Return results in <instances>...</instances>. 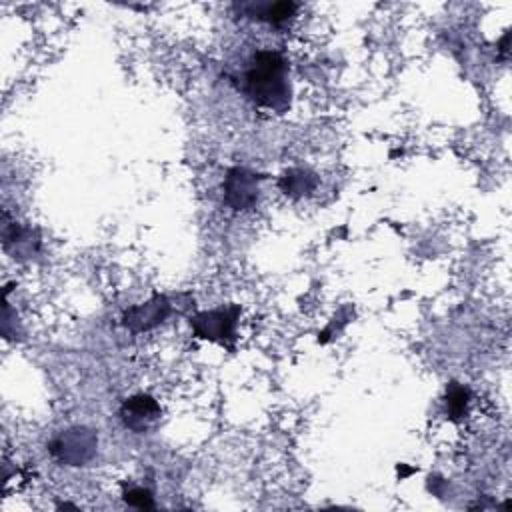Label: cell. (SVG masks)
I'll list each match as a JSON object with an SVG mask.
<instances>
[{
	"label": "cell",
	"mask_w": 512,
	"mask_h": 512,
	"mask_svg": "<svg viewBox=\"0 0 512 512\" xmlns=\"http://www.w3.org/2000/svg\"><path fill=\"white\" fill-rule=\"evenodd\" d=\"M240 90L260 108L284 114L290 108L288 60L276 50H258L250 56L240 76Z\"/></svg>",
	"instance_id": "1"
},
{
	"label": "cell",
	"mask_w": 512,
	"mask_h": 512,
	"mask_svg": "<svg viewBox=\"0 0 512 512\" xmlns=\"http://www.w3.org/2000/svg\"><path fill=\"white\" fill-rule=\"evenodd\" d=\"M98 434L88 426H70L48 442L50 456L64 466H86L94 460Z\"/></svg>",
	"instance_id": "2"
},
{
	"label": "cell",
	"mask_w": 512,
	"mask_h": 512,
	"mask_svg": "<svg viewBox=\"0 0 512 512\" xmlns=\"http://www.w3.org/2000/svg\"><path fill=\"white\" fill-rule=\"evenodd\" d=\"M240 316V306L230 304L216 310H206L190 316V326L196 338L218 342L226 348H234L236 322Z\"/></svg>",
	"instance_id": "3"
},
{
	"label": "cell",
	"mask_w": 512,
	"mask_h": 512,
	"mask_svg": "<svg viewBox=\"0 0 512 512\" xmlns=\"http://www.w3.org/2000/svg\"><path fill=\"white\" fill-rule=\"evenodd\" d=\"M262 174L244 168V166H234L226 172L224 182H222V192H224V204L232 208L234 212H246L252 210L258 204L260 198V182Z\"/></svg>",
	"instance_id": "4"
},
{
	"label": "cell",
	"mask_w": 512,
	"mask_h": 512,
	"mask_svg": "<svg viewBox=\"0 0 512 512\" xmlns=\"http://www.w3.org/2000/svg\"><path fill=\"white\" fill-rule=\"evenodd\" d=\"M118 416L124 428L132 430L134 434H144L156 428V424L160 422L162 410H160V404L150 394H134L122 402Z\"/></svg>",
	"instance_id": "5"
},
{
	"label": "cell",
	"mask_w": 512,
	"mask_h": 512,
	"mask_svg": "<svg viewBox=\"0 0 512 512\" xmlns=\"http://www.w3.org/2000/svg\"><path fill=\"white\" fill-rule=\"evenodd\" d=\"M172 312V304L168 300V296L164 294H154L150 300H146L144 304H136V306H130L124 316H122V324L134 332V334H140V332H146V330H152L156 328L158 324H162L168 314Z\"/></svg>",
	"instance_id": "6"
},
{
	"label": "cell",
	"mask_w": 512,
	"mask_h": 512,
	"mask_svg": "<svg viewBox=\"0 0 512 512\" xmlns=\"http://www.w3.org/2000/svg\"><path fill=\"white\" fill-rule=\"evenodd\" d=\"M2 244H4V250L20 262L34 258L40 252L38 232L30 226H22L18 222H4Z\"/></svg>",
	"instance_id": "7"
},
{
	"label": "cell",
	"mask_w": 512,
	"mask_h": 512,
	"mask_svg": "<svg viewBox=\"0 0 512 512\" xmlns=\"http://www.w3.org/2000/svg\"><path fill=\"white\" fill-rule=\"evenodd\" d=\"M234 8L248 18L268 22L272 26H286L298 12L296 2H242Z\"/></svg>",
	"instance_id": "8"
},
{
	"label": "cell",
	"mask_w": 512,
	"mask_h": 512,
	"mask_svg": "<svg viewBox=\"0 0 512 512\" xmlns=\"http://www.w3.org/2000/svg\"><path fill=\"white\" fill-rule=\"evenodd\" d=\"M318 182H320V178L316 176V172H312L310 168L294 166L280 174L278 188L282 190L284 196H288L292 200H300L304 196H310L316 190Z\"/></svg>",
	"instance_id": "9"
},
{
	"label": "cell",
	"mask_w": 512,
	"mask_h": 512,
	"mask_svg": "<svg viewBox=\"0 0 512 512\" xmlns=\"http://www.w3.org/2000/svg\"><path fill=\"white\" fill-rule=\"evenodd\" d=\"M468 402H470V390L458 382H450L444 396L446 416L452 420H460L468 410Z\"/></svg>",
	"instance_id": "10"
},
{
	"label": "cell",
	"mask_w": 512,
	"mask_h": 512,
	"mask_svg": "<svg viewBox=\"0 0 512 512\" xmlns=\"http://www.w3.org/2000/svg\"><path fill=\"white\" fill-rule=\"evenodd\" d=\"M122 498L126 504L130 506H136V508H154V498H152V492L142 488V486H130V488H124L122 492Z\"/></svg>",
	"instance_id": "11"
}]
</instances>
